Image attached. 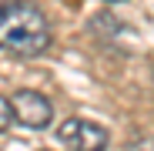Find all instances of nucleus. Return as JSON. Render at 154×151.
I'll list each match as a JSON object with an SVG mask.
<instances>
[{
    "instance_id": "39448f33",
    "label": "nucleus",
    "mask_w": 154,
    "mask_h": 151,
    "mask_svg": "<svg viewBox=\"0 0 154 151\" xmlns=\"http://www.w3.org/2000/svg\"><path fill=\"white\" fill-rule=\"evenodd\" d=\"M114 4H121V0H114Z\"/></svg>"
},
{
    "instance_id": "f03ea898",
    "label": "nucleus",
    "mask_w": 154,
    "mask_h": 151,
    "mask_svg": "<svg viewBox=\"0 0 154 151\" xmlns=\"http://www.w3.org/2000/svg\"><path fill=\"white\" fill-rule=\"evenodd\" d=\"M57 138L70 151H104L107 148V131L87 118H67L57 128Z\"/></svg>"
},
{
    "instance_id": "20e7f679",
    "label": "nucleus",
    "mask_w": 154,
    "mask_h": 151,
    "mask_svg": "<svg viewBox=\"0 0 154 151\" xmlns=\"http://www.w3.org/2000/svg\"><path fill=\"white\" fill-rule=\"evenodd\" d=\"M14 121H17V118H14V101L0 97V131H7Z\"/></svg>"
},
{
    "instance_id": "f257e3e1",
    "label": "nucleus",
    "mask_w": 154,
    "mask_h": 151,
    "mask_svg": "<svg viewBox=\"0 0 154 151\" xmlns=\"http://www.w3.org/2000/svg\"><path fill=\"white\" fill-rule=\"evenodd\" d=\"M50 47V24L34 4H0V50L14 57H37Z\"/></svg>"
},
{
    "instance_id": "7ed1b4c3",
    "label": "nucleus",
    "mask_w": 154,
    "mask_h": 151,
    "mask_svg": "<svg viewBox=\"0 0 154 151\" xmlns=\"http://www.w3.org/2000/svg\"><path fill=\"white\" fill-rule=\"evenodd\" d=\"M10 101H14V118L23 128L40 131V128H47V124L54 121V104H50L44 94H37V91H17Z\"/></svg>"
}]
</instances>
